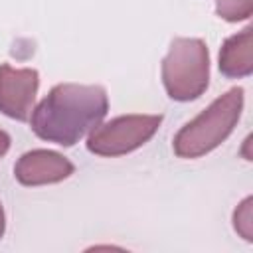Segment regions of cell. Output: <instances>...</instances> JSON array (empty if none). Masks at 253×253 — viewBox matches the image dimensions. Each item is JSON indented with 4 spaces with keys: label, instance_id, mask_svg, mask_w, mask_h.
<instances>
[{
    "label": "cell",
    "instance_id": "cell-1",
    "mask_svg": "<svg viewBox=\"0 0 253 253\" xmlns=\"http://www.w3.org/2000/svg\"><path fill=\"white\" fill-rule=\"evenodd\" d=\"M109 111V97L101 85L57 83L34 107L30 125L36 136L59 146H73L97 125Z\"/></svg>",
    "mask_w": 253,
    "mask_h": 253
},
{
    "label": "cell",
    "instance_id": "cell-2",
    "mask_svg": "<svg viewBox=\"0 0 253 253\" xmlns=\"http://www.w3.org/2000/svg\"><path fill=\"white\" fill-rule=\"evenodd\" d=\"M245 103L241 87H233L227 93L213 99L198 117L186 123L174 136L172 148L178 158H200L217 148L237 126Z\"/></svg>",
    "mask_w": 253,
    "mask_h": 253
},
{
    "label": "cell",
    "instance_id": "cell-3",
    "mask_svg": "<svg viewBox=\"0 0 253 253\" xmlns=\"http://www.w3.org/2000/svg\"><path fill=\"white\" fill-rule=\"evenodd\" d=\"M162 85L170 99H198L210 85V51L200 38H174L160 65Z\"/></svg>",
    "mask_w": 253,
    "mask_h": 253
},
{
    "label": "cell",
    "instance_id": "cell-4",
    "mask_svg": "<svg viewBox=\"0 0 253 253\" xmlns=\"http://www.w3.org/2000/svg\"><path fill=\"white\" fill-rule=\"evenodd\" d=\"M162 115H123L97 125L87 136V150L97 156H125L146 144L160 128Z\"/></svg>",
    "mask_w": 253,
    "mask_h": 253
},
{
    "label": "cell",
    "instance_id": "cell-5",
    "mask_svg": "<svg viewBox=\"0 0 253 253\" xmlns=\"http://www.w3.org/2000/svg\"><path fill=\"white\" fill-rule=\"evenodd\" d=\"M38 87L40 73L36 69L0 63V113L16 121H30Z\"/></svg>",
    "mask_w": 253,
    "mask_h": 253
},
{
    "label": "cell",
    "instance_id": "cell-6",
    "mask_svg": "<svg viewBox=\"0 0 253 253\" xmlns=\"http://www.w3.org/2000/svg\"><path fill=\"white\" fill-rule=\"evenodd\" d=\"M75 172L69 158L55 150L34 148L24 152L14 164V178L22 186H45L67 180Z\"/></svg>",
    "mask_w": 253,
    "mask_h": 253
},
{
    "label": "cell",
    "instance_id": "cell-7",
    "mask_svg": "<svg viewBox=\"0 0 253 253\" xmlns=\"http://www.w3.org/2000/svg\"><path fill=\"white\" fill-rule=\"evenodd\" d=\"M219 71L225 77L239 79L253 73V30L245 28L229 36L219 49Z\"/></svg>",
    "mask_w": 253,
    "mask_h": 253
},
{
    "label": "cell",
    "instance_id": "cell-8",
    "mask_svg": "<svg viewBox=\"0 0 253 253\" xmlns=\"http://www.w3.org/2000/svg\"><path fill=\"white\" fill-rule=\"evenodd\" d=\"M215 14L225 22H241L251 18L253 14V0H213Z\"/></svg>",
    "mask_w": 253,
    "mask_h": 253
},
{
    "label": "cell",
    "instance_id": "cell-9",
    "mask_svg": "<svg viewBox=\"0 0 253 253\" xmlns=\"http://www.w3.org/2000/svg\"><path fill=\"white\" fill-rule=\"evenodd\" d=\"M251 210H253V198L247 196L233 211V227L245 241H253V211Z\"/></svg>",
    "mask_w": 253,
    "mask_h": 253
},
{
    "label": "cell",
    "instance_id": "cell-10",
    "mask_svg": "<svg viewBox=\"0 0 253 253\" xmlns=\"http://www.w3.org/2000/svg\"><path fill=\"white\" fill-rule=\"evenodd\" d=\"M10 142H12V140H10V134L0 128V158L10 150Z\"/></svg>",
    "mask_w": 253,
    "mask_h": 253
},
{
    "label": "cell",
    "instance_id": "cell-11",
    "mask_svg": "<svg viewBox=\"0 0 253 253\" xmlns=\"http://www.w3.org/2000/svg\"><path fill=\"white\" fill-rule=\"evenodd\" d=\"M4 231H6V213H4V208L0 204V239H2Z\"/></svg>",
    "mask_w": 253,
    "mask_h": 253
}]
</instances>
